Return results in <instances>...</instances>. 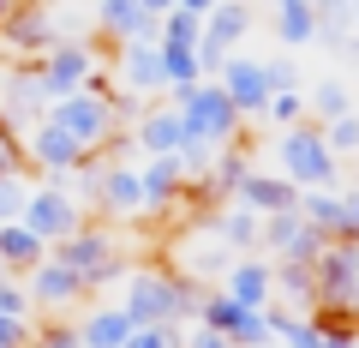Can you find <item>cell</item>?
<instances>
[{"mask_svg":"<svg viewBox=\"0 0 359 348\" xmlns=\"http://www.w3.org/2000/svg\"><path fill=\"white\" fill-rule=\"evenodd\" d=\"M198 295L204 288L198 283H186L180 271H168V264H144V271H126V318L132 324H186V318H198Z\"/></svg>","mask_w":359,"mask_h":348,"instance_id":"1","label":"cell"},{"mask_svg":"<svg viewBox=\"0 0 359 348\" xmlns=\"http://www.w3.org/2000/svg\"><path fill=\"white\" fill-rule=\"evenodd\" d=\"M276 174L294 181L299 193H323V186H335L341 156L323 144V127H318V120H299V127H287L282 138H276Z\"/></svg>","mask_w":359,"mask_h":348,"instance_id":"2","label":"cell"},{"mask_svg":"<svg viewBox=\"0 0 359 348\" xmlns=\"http://www.w3.org/2000/svg\"><path fill=\"white\" fill-rule=\"evenodd\" d=\"M48 258H60L84 288H102V283H114V276H126V252H120L114 222H84V228L66 234L60 246H48Z\"/></svg>","mask_w":359,"mask_h":348,"instance_id":"3","label":"cell"},{"mask_svg":"<svg viewBox=\"0 0 359 348\" xmlns=\"http://www.w3.org/2000/svg\"><path fill=\"white\" fill-rule=\"evenodd\" d=\"M174 108L180 120H186V138H204V144H233L245 127V115L228 103V91H222L216 78H198V84H186V91H174Z\"/></svg>","mask_w":359,"mask_h":348,"instance_id":"4","label":"cell"},{"mask_svg":"<svg viewBox=\"0 0 359 348\" xmlns=\"http://www.w3.org/2000/svg\"><path fill=\"white\" fill-rule=\"evenodd\" d=\"M311 307H341L359 318V240H323L311 258Z\"/></svg>","mask_w":359,"mask_h":348,"instance_id":"5","label":"cell"},{"mask_svg":"<svg viewBox=\"0 0 359 348\" xmlns=\"http://www.w3.org/2000/svg\"><path fill=\"white\" fill-rule=\"evenodd\" d=\"M18 222H25L42 246H60L66 234H78L90 217H84V205H78V193H72L66 181H42V186H30L25 217H18Z\"/></svg>","mask_w":359,"mask_h":348,"instance_id":"6","label":"cell"},{"mask_svg":"<svg viewBox=\"0 0 359 348\" xmlns=\"http://www.w3.org/2000/svg\"><path fill=\"white\" fill-rule=\"evenodd\" d=\"M48 120H54V127H60L84 156H96V150L120 132L108 96H90V91H72V96H60V103H48Z\"/></svg>","mask_w":359,"mask_h":348,"instance_id":"7","label":"cell"},{"mask_svg":"<svg viewBox=\"0 0 359 348\" xmlns=\"http://www.w3.org/2000/svg\"><path fill=\"white\" fill-rule=\"evenodd\" d=\"M245 37H252V6H245V0H216L204 13V37H198V66H204V78H216L222 60H233V54L245 49Z\"/></svg>","mask_w":359,"mask_h":348,"instance_id":"8","label":"cell"},{"mask_svg":"<svg viewBox=\"0 0 359 348\" xmlns=\"http://www.w3.org/2000/svg\"><path fill=\"white\" fill-rule=\"evenodd\" d=\"M0 42H6L18 60L48 54L54 42H60V25H54L48 0H13V6H6V18H0Z\"/></svg>","mask_w":359,"mask_h":348,"instance_id":"9","label":"cell"},{"mask_svg":"<svg viewBox=\"0 0 359 348\" xmlns=\"http://www.w3.org/2000/svg\"><path fill=\"white\" fill-rule=\"evenodd\" d=\"M90 72H96V49H90V42L60 37L48 54H36V84H42V96H48V103H60V96L84 91Z\"/></svg>","mask_w":359,"mask_h":348,"instance_id":"10","label":"cell"},{"mask_svg":"<svg viewBox=\"0 0 359 348\" xmlns=\"http://www.w3.org/2000/svg\"><path fill=\"white\" fill-rule=\"evenodd\" d=\"M18 144H25V162L36 168L42 181H66V174H72V168L84 162V150H78V144L66 138V132L54 127L48 115H42L36 127H30V132H18Z\"/></svg>","mask_w":359,"mask_h":348,"instance_id":"11","label":"cell"},{"mask_svg":"<svg viewBox=\"0 0 359 348\" xmlns=\"http://www.w3.org/2000/svg\"><path fill=\"white\" fill-rule=\"evenodd\" d=\"M90 205H102L108 222H138V217H150V205H144V181H138V168H132V162H102V181H96Z\"/></svg>","mask_w":359,"mask_h":348,"instance_id":"12","label":"cell"},{"mask_svg":"<svg viewBox=\"0 0 359 348\" xmlns=\"http://www.w3.org/2000/svg\"><path fill=\"white\" fill-rule=\"evenodd\" d=\"M216 84L228 91V103L240 108V115H264V103L276 91H269V72H264V60H252V54H233V60H222V72H216Z\"/></svg>","mask_w":359,"mask_h":348,"instance_id":"13","label":"cell"},{"mask_svg":"<svg viewBox=\"0 0 359 348\" xmlns=\"http://www.w3.org/2000/svg\"><path fill=\"white\" fill-rule=\"evenodd\" d=\"M126 96H168V66L156 42H120V60H114Z\"/></svg>","mask_w":359,"mask_h":348,"instance_id":"14","label":"cell"},{"mask_svg":"<svg viewBox=\"0 0 359 348\" xmlns=\"http://www.w3.org/2000/svg\"><path fill=\"white\" fill-rule=\"evenodd\" d=\"M25 295H30V307H36V312H66L72 300H84L90 288L66 271L60 258H42L36 271H25Z\"/></svg>","mask_w":359,"mask_h":348,"instance_id":"15","label":"cell"},{"mask_svg":"<svg viewBox=\"0 0 359 348\" xmlns=\"http://www.w3.org/2000/svg\"><path fill=\"white\" fill-rule=\"evenodd\" d=\"M233 205H245L252 217H282V210H299V186L282 181L276 168H252V174L233 186Z\"/></svg>","mask_w":359,"mask_h":348,"instance_id":"16","label":"cell"},{"mask_svg":"<svg viewBox=\"0 0 359 348\" xmlns=\"http://www.w3.org/2000/svg\"><path fill=\"white\" fill-rule=\"evenodd\" d=\"M222 295H233L240 307H269V300H276V271H269V258L240 252L228 271H222Z\"/></svg>","mask_w":359,"mask_h":348,"instance_id":"17","label":"cell"},{"mask_svg":"<svg viewBox=\"0 0 359 348\" xmlns=\"http://www.w3.org/2000/svg\"><path fill=\"white\" fill-rule=\"evenodd\" d=\"M96 30L114 42H156V13H144L138 0H96Z\"/></svg>","mask_w":359,"mask_h":348,"instance_id":"18","label":"cell"},{"mask_svg":"<svg viewBox=\"0 0 359 348\" xmlns=\"http://www.w3.org/2000/svg\"><path fill=\"white\" fill-rule=\"evenodd\" d=\"M132 144H138V156H174L180 144H186V120H180V108H144V120L132 127Z\"/></svg>","mask_w":359,"mask_h":348,"instance_id":"19","label":"cell"},{"mask_svg":"<svg viewBox=\"0 0 359 348\" xmlns=\"http://www.w3.org/2000/svg\"><path fill=\"white\" fill-rule=\"evenodd\" d=\"M210 228H216V240L228 246V252H257V234H264V217H252L245 205H222V210H210Z\"/></svg>","mask_w":359,"mask_h":348,"instance_id":"20","label":"cell"},{"mask_svg":"<svg viewBox=\"0 0 359 348\" xmlns=\"http://www.w3.org/2000/svg\"><path fill=\"white\" fill-rule=\"evenodd\" d=\"M72 330H78V342H84V348H120L132 336V318H126V307H90Z\"/></svg>","mask_w":359,"mask_h":348,"instance_id":"21","label":"cell"},{"mask_svg":"<svg viewBox=\"0 0 359 348\" xmlns=\"http://www.w3.org/2000/svg\"><path fill=\"white\" fill-rule=\"evenodd\" d=\"M138 181H144V205H150V217H162V210L180 198L186 174H180V162H174V156H150V162L138 168Z\"/></svg>","mask_w":359,"mask_h":348,"instance_id":"22","label":"cell"},{"mask_svg":"<svg viewBox=\"0 0 359 348\" xmlns=\"http://www.w3.org/2000/svg\"><path fill=\"white\" fill-rule=\"evenodd\" d=\"M42 258H48V246H42L25 222H0V271L25 276V271H36Z\"/></svg>","mask_w":359,"mask_h":348,"instance_id":"23","label":"cell"},{"mask_svg":"<svg viewBox=\"0 0 359 348\" xmlns=\"http://www.w3.org/2000/svg\"><path fill=\"white\" fill-rule=\"evenodd\" d=\"M341 115H353V96H347V84H341V78H318V84L306 91V120L330 127V120H341Z\"/></svg>","mask_w":359,"mask_h":348,"instance_id":"24","label":"cell"},{"mask_svg":"<svg viewBox=\"0 0 359 348\" xmlns=\"http://www.w3.org/2000/svg\"><path fill=\"white\" fill-rule=\"evenodd\" d=\"M276 37L287 42V49H306V42H318V13H311V0H287V6H276Z\"/></svg>","mask_w":359,"mask_h":348,"instance_id":"25","label":"cell"},{"mask_svg":"<svg viewBox=\"0 0 359 348\" xmlns=\"http://www.w3.org/2000/svg\"><path fill=\"white\" fill-rule=\"evenodd\" d=\"M156 49H162V66H168V96L204 78V66H198V49H186V42H156Z\"/></svg>","mask_w":359,"mask_h":348,"instance_id":"26","label":"cell"},{"mask_svg":"<svg viewBox=\"0 0 359 348\" xmlns=\"http://www.w3.org/2000/svg\"><path fill=\"white\" fill-rule=\"evenodd\" d=\"M311 13H318V42L341 49L353 37V0H311Z\"/></svg>","mask_w":359,"mask_h":348,"instance_id":"27","label":"cell"},{"mask_svg":"<svg viewBox=\"0 0 359 348\" xmlns=\"http://www.w3.org/2000/svg\"><path fill=\"white\" fill-rule=\"evenodd\" d=\"M264 120H269V127H299V120H306V91H276V96H269V103H264Z\"/></svg>","mask_w":359,"mask_h":348,"instance_id":"28","label":"cell"},{"mask_svg":"<svg viewBox=\"0 0 359 348\" xmlns=\"http://www.w3.org/2000/svg\"><path fill=\"white\" fill-rule=\"evenodd\" d=\"M323 144H330L335 156H359V108L341 115V120H330V127H323Z\"/></svg>","mask_w":359,"mask_h":348,"instance_id":"29","label":"cell"},{"mask_svg":"<svg viewBox=\"0 0 359 348\" xmlns=\"http://www.w3.org/2000/svg\"><path fill=\"white\" fill-rule=\"evenodd\" d=\"M25 198H30V181L25 174H6V181H0V222L25 217Z\"/></svg>","mask_w":359,"mask_h":348,"instance_id":"30","label":"cell"},{"mask_svg":"<svg viewBox=\"0 0 359 348\" xmlns=\"http://www.w3.org/2000/svg\"><path fill=\"white\" fill-rule=\"evenodd\" d=\"M6 174H25V144H18V132L0 120V181Z\"/></svg>","mask_w":359,"mask_h":348,"instance_id":"31","label":"cell"},{"mask_svg":"<svg viewBox=\"0 0 359 348\" xmlns=\"http://www.w3.org/2000/svg\"><path fill=\"white\" fill-rule=\"evenodd\" d=\"M25 348H84V342H78V330H72V324H48V330H36Z\"/></svg>","mask_w":359,"mask_h":348,"instance_id":"32","label":"cell"},{"mask_svg":"<svg viewBox=\"0 0 359 348\" xmlns=\"http://www.w3.org/2000/svg\"><path fill=\"white\" fill-rule=\"evenodd\" d=\"M335 240H359V193H341V217H335Z\"/></svg>","mask_w":359,"mask_h":348,"instance_id":"33","label":"cell"},{"mask_svg":"<svg viewBox=\"0 0 359 348\" xmlns=\"http://www.w3.org/2000/svg\"><path fill=\"white\" fill-rule=\"evenodd\" d=\"M186 348H233V342L222 330H210V324H192V330H186Z\"/></svg>","mask_w":359,"mask_h":348,"instance_id":"34","label":"cell"},{"mask_svg":"<svg viewBox=\"0 0 359 348\" xmlns=\"http://www.w3.org/2000/svg\"><path fill=\"white\" fill-rule=\"evenodd\" d=\"M264 72H269V91H299V78H294L287 60H264Z\"/></svg>","mask_w":359,"mask_h":348,"instance_id":"35","label":"cell"},{"mask_svg":"<svg viewBox=\"0 0 359 348\" xmlns=\"http://www.w3.org/2000/svg\"><path fill=\"white\" fill-rule=\"evenodd\" d=\"M174 6H186V13H198V18H204L210 6H216V0H174Z\"/></svg>","mask_w":359,"mask_h":348,"instance_id":"36","label":"cell"},{"mask_svg":"<svg viewBox=\"0 0 359 348\" xmlns=\"http://www.w3.org/2000/svg\"><path fill=\"white\" fill-rule=\"evenodd\" d=\"M138 6H144V13H156V18H162L168 6H174V0H138Z\"/></svg>","mask_w":359,"mask_h":348,"instance_id":"37","label":"cell"},{"mask_svg":"<svg viewBox=\"0 0 359 348\" xmlns=\"http://www.w3.org/2000/svg\"><path fill=\"white\" fill-rule=\"evenodd\" d=\"M323 348H359L353 336H323Z\"/></svg>","mask_w":359,"mask_h":348,"instance_id":"38","label":"cell"},{"mask_svg":"<svg viewBox=\"0 0 359 348\" xmlns=\"http://www.w3.org/2000/svg\"><path fill=\"white\" fill-rule=\"evenodd\" d=\"M6 6H13V0H0V18H6Z\"/></svg>","mask_w":359,"mask_h":348,"instance_id":"39","label":"cell"},{"mask_svg":"<svg viewBox=\"0 0 359 348\" xmlns=\"http://www.w3.org/2000/svg\"><path fill=\"white\" fill-rule=\"evenodd\" d=\"M353 30H359V6H353Z\"/></svg>","mask_w":359,"mask_h":348,"instance_id":"40","label":"cell"},{"mask_svg":"<svg viewBox=\"0 0 359 348\" xmlns=\"http://www.w3.org/2000/svg\"><path fill=\"white\" fill-rule=\"evenodd\" d=\"M269 6H287V0H269Z\"/></svg>","mask_w":359,"mask_h":348,"instance_id":"41","label":"cell"},{"mask_svg":"<svg viewBox=\"0 0 359 348\" xmlns=\"http://www.w3.org/2000/svg\"><path fill=\"white\" fill-rule=\"evenodd\" d=\"M353 6H359V0H353Z\"/></svg>","mask_w":359,"mask_h":348,"instance_id":"42","label":"cell"}]
</instances>
